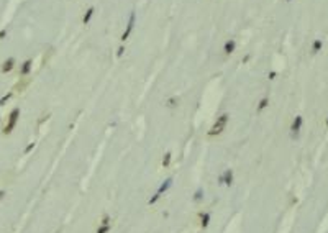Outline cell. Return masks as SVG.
Segmentation results:
<instances>
[{"mask_svg": "<svg viewBox=\"0 0 328 233\" xmlns=\"http://www.w3.org/2000/svg\"><path fill=\"white\" fill-rule=\"evenodd\" d=\"M302 116L300 115H297L294 121H292V125H290V131H292V136H299V133H300V128H302Z\"/></svg>", "mask_w": 328, "mask_h": 233, "instance_id": "277c9868", "label": "cell"}, {"mask_svg": "<svg viewBox=\"0 0 328 233\" xmlns=\"http://www.w3.org/2000/svg\"><path fill=\"white\" fill-rule=\"evenodd\" d=\"M171 185H172V177H169V179H166V180H164V182H163V184H161V187L158 189V192H159V194H163V192H166V190H168V189L171 187Z\"/></svg>", "mask_w": 328, "mask_h": 233, "instance_id": "7c38bea8", "label": "cell"}, {"mask_svg": "<svg viewBox=\"0 0 328 233\" xmlns=\"http://www.w3.org/2000/svg\"><path fill=\"white\" fill-rule=\"evenodd\" d=\"M123 51H125V46L122 44V46L118 48V51H117V56H118V57H122V56H123Z\"/></svg>", "mask_w": 328, "mask_h": 233, "instance_id": "ffe728a7", "label": "cell"}, {"mask_svg": "<svg viewBox=\"0 0 328 233\" xmlns=\"http://www.w3.org/2000/svg\"><path fill=\"white\" fill-rule=\"evenodd\" d=\"M10 97H11V92H8L7 95H3L2 98H0V105H5V102H7V100H8Z\"/></svg>", "mask_w": 328, "mask_h": 233, "instance_id": "ac0fdd59", "label": "cell"}, {"mask_svg": "<svg viewBox=\"0 0 328 233\" xmlns=\"http://www.w3.org/2000/svg\"><path fill=\"white\" fill-rule=\"evenodd\" d=\"M326 125H328V120H326Z\"/></svg>", "mask_w": 328, "mask_h": 233, "instance_id": "484cf974", "label": "cell"}, {"mask_svg": "<svg viewBox=\"0 0 328 233\" xmlns=\"http://www.w3.org/2000/svg\"><path fill=\"white\" fill-rule=\"evenodd\" d=\"M94 13H95V8L94 7L87 8V11H85L84 16H82V23H84V25H89L90 20H92V16H94Z\"/></svg>", "mask_w": 328, "mask_h": 233, "instance_id": "9c48e42d", "label": "cell"}, {"mask_svg": "<svg viewBox=\"0 0 328 233\" xmlns=\"http://www.w3.org/2000/svg\"><path fill=\"white\" fill-rule=\"evenodd\" d=\"M31 67H33V61L31 59H26L25 62L21 64V67H20V75H28L31 71Z\"/></svg>", "mask_w": 328, "mask_h": 233, "instance_id": "52a82bcc", "label": "cell"}, {"mask_svg": "<svg viewBox=\"0 0 328 233\" xmlns=\"http://www.w3.org/2000/svg\"><path fill=\"white\" fill-rule=\"evenodd\" d=\"M267 105H269V98H267V97L261 98V100H259V103H258V107H256V112H258V113H261V112H263V110L266 108Z\"/></svg>", "mask_w": 328, "mask_h": 233, "instance_id": "8fae6325", "label": "cell"}, {"mask_svg": "<svg viewBox=\"0 0 328 233\" xmlns=\"http://www.w3.org/2000/svg\"><path fill=\"white\" fill-rule=\"evenodd\" d=\"M112 230V225H103V223H100V226L97 228V233H108Z\"/></svg>", "mask_w": 328, "mask_h": 233, "instance_id": "9a60e30c", "label": "cell"}, {"mask_svg": "<svg viewBox=\"0 0 328 233\" xmlns=\"http://www.w3.org/2000/svg\"><path fill=\"white\" fill-rule=\"evenodd\" d=\"M287 2H290V0H287Z\"/></svg>", "mask_w": 328, "mask_h": 233, "instance_id": "4316f807", "label": "cell"}, {"mask_svg": "<svg viewBox=\"0 0 328 233\" xmlns=\"http://www.w3.org/2000/svg\"><path fill=\"white\" fill-rule=\"evenodd\" d=\"M171 159H172V154L171 153H166L163 156V161H161V164H163V167H169L171 164Z\"/></svg>", "mask_w": 328, "mask_h": 233, "instance_id": "4fadbf2b", "label": "cell"}, {"mask_svg": "<svg viewBox=\"0 0 328 233\" xmlns=\"http://www.w3.org/2000/svg\"><path fill=\"white\" fill-rule=\"evenodd\" d=\"M321 46H323V43H321V39H315L313 44H312V51L313 53H318V51L321 49Z\"/></svg>", "mask_w": 328, "mask_h": 233, "instance_id": "5bb4252c", "label": "cell"}, {"mask_svg": "<svg viewBox=\"0 0 328 233\" xmlns=\"http://www.w3.org/2000/svg\"><path fill=\"white\" fill-rule=\"evenodd\" d=\"M200 199H202V189H199L197 192H195V195H194V200L195 202H199Z\"/></svg>", "mask_w": 328, "mask_h": 233, "instance_id": "d6986e66", "label": "cell"}, {"mask_svg": "<svg viewBox=\"0 0 328 233\" xmlns=\"http://www.w3.org/2000/svg\"><path fill=\"white\" fill-rule=\"evenodd\" d=\"M13 67H15V59H13V57H8V59L2 64V72L3 74L5 72H10Z\"/></svg>", "mask_w": 328, "mask_h": 233, "instance_id": "ba28073f", "label": "cell"}, {"mask_svg": "<svg viewBox=\"0 0 328 233\" xmlns=\"http://www.w3.org/2000/svg\"><path fill=\"white\" fill-rule=\"evenodd\" d=\"M209 223H210V213L209 212L200 213V226H202V228H207Z\"/></svg>", "mask_w": 328, "mask_h": 233, "instance_id": "30bf717a", "label": "cell"}, {"mask_svg": "<svg viewBox=\"0 0 328 233\" xmlns=\"http://www.w3.org/2000/svg\"><path fill=\"white\" fill-rule=\"evenodd\" d=\"M5 34H7V30H2V31H0V39H3Z\"/></svg>", "mask_w": 328, "mask_h": 233, "instance_id": "7402d4cb", "label": "cell"}, {"mask_svg": "<svg viewBox=\"0 0 328 233\" xmlns=\"http://www.w3.org/2000/svg\"><path fill=\"white\" fill-rule=\"evenodd\" d=\"M161 195H163V194H159V192H156V194H154V195L151 197V199H149V202H148V203H149V205H153V203H156V202L159 200V197H161Z\"/></svg>", "mask_w": 328, "mask_h": 233, "instance_id": "e0dca14e", "label": "cell"}, {"mask_svg": "<svg viewBox=\"0 0 328 233\" xmlns=\"http://www.w3.org/2000/svg\"><path fill=\"white\" fill-rule=\"evenodd\" d=\"M235 49H236V41H235L233 38L227 39L225 44H223V53H225L227 56H230V54L235 53Z\"/></svg>", "mask_w": 328, "mask_h": 233, "instance_id": "5b68a950", "label": "cell"}, {"mask_svg": "<svg viewBox=\"0 0 328 233\" xmlns=\"http://www.w3.org/2000/svg\"><path fill=\"white\" fill-rule=\"evenodd\" d=\"M18 118H20V108H13L10 112V115H8L7 125L3 126V135H10V133L13 131V128L16 125V121H18Z\"/></svg>", "mask_w": 328, "mask_h": 233, "instance_id": "7a4b0ae2", "label": "cell"}, {"mask_svg": "<svg viewBox=\"0 0 328 233\" xmlns=\"http://www.w3.org/2000/svg\"><path fill=\"white\" fill-rule=\"evenodd\" d=\"M220 182L225 184V185H231V182H233V171L231 169H227L220 176Z\"/></svg>", "mask_w": 328, "mask_h": 233, "instance_id": "8992f818", "label": "cell"}, {"mask_svg": "<svg viewBox=\"0 0 328 233\" xmlns=\"http://www.w3.org/2000/svg\"><path fill=\"white\" fill-rule=\"evenodd\" d=\"M228 120H230L228 113H222L220 116H217L215 123L210 126V130L207 131V135L209 136H218L220 133H223V130H225L227 125H228Z\"/></svg>", "mask_w": 328, "mask_h": 233, "instance_id": "6da1fadb", "label": "cell"}, {"mask_svg": "<svg viewBox=\"0 0 328 233\" xmlns=\"http://www.w3.org/2000/svg\"><path fill=\"white\" fill-rule=\"evenodd\" d=\"M269 79H271V80H272V79H276V72H274V71H272L271 74H269Z\"/></svg>", "mask_w": 328, "mask_h": 233, "instance_id": "cb8c5ba5", "label": "cell"}, {"mask_svg": "<svg viewBox=\"0 0 328 233\" xmlns=\"http://www.w3.org/2000/svg\"><path fill=\"white\" fill-rule=\"evenodd\" d=\"M33 148H34V143H30V144H28V146H26V149H25V153H30V151H31Z\"/></svg>", "mask_w": 328, "mask_h": 233, "instance_id": "44dd1931", "label": "cell"}, {"mask_svg": "<svg viewBox=\"0 0 328 233\" xmlns=\"http://www.w3.org/2000/svg\"><path fill=\"white\" fill-rule=\"evenodd\" d=\"M177 103H179V98H177V97H171L166 105H168L169 108H174V107H177Z\"/></svg>", "mask_w": 328, "mask_h": 233, "instance_id": "2e32d148", "label": "cell"}, {"mask_svg": "<svg viewBox=\"0 0 328 233\" xmlns=\"http://www.w3.org/2000/svg\"><path fill=\"white\" fill-rule=\"evenodd\" d=\"M135 21H136V13L135 11H131L130 13V20H128V23H126V28H125V31L122 33V41H126L128 39V36L131 34V31H133V28H135Z\"/></svg>", "mask_w": 328, "mask_h": 233, "instance_id": "3957f363", "label": "cell"}, {"mask_svg": "<svg viewBox=\"0 0 328 233\" xmlns=\"http://www.w3.org/2000/svg\"><path fill=\"white\" fill-rule=\"evenodd\" d=\"M249 59H251V54H246V56H245V59H243V62L246 64V62H248Z\"/></svg>", "mask_w": 328, "mask_h": 233, "instance_id": "603a6c76", "label": "cell"}, {"mask_svg": "<svg viewBox=\"0 0 328 233\" xmlns=\"http://www.w3.org/2000/svg\"><path fill=\"white\" fill-rule=\"evenodd\" d=\"M3 195H5V192H3V190H0V200L3 199Z\"/></svg>", "mask_w": 328, "mask_h": 233, "instance_id": "d4e9b609", "label": "cell"}]
</instances>
